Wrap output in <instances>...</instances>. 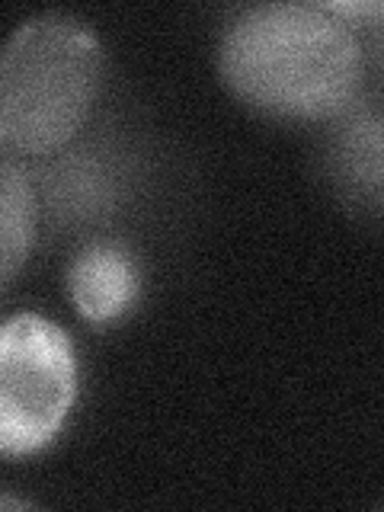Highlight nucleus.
<instances>
[{
    "label": "nucleus",
    "mask_w": 384,
    "mask_h": 512,
    "mask_svg": "<svg viewBox=\"0 0 384 512\" xmlns=\"http://www.w3.org/2000/svg\"><path fill=\"white\" fill-rule=\"evenodd\" d=\"M381 506H384V503H381Z\"/></svg>",
    "instance_id": "nucleus-7"
},
{
    "label": "nucleus",
    "mask_w": 384,
    "mask_h": 512,
    "mask_svg": "<svg viewBox=\"0 0 384 512\" xmlns=\"http://www.w3.org/2000/svg\"><path fill=\"white\" fill-rule=\"evenodd\" d=\"M362 71V39L327 4H256L234 13L218 39L221 84L272 119L340 116Z\"/></svg>",
    "instance_id": "nucleus-1"
},
{
    "label": "nucleus",
    "mask_w": 384,
    "mask_h": 512,
    "mask_svg": "<svg viewBox=\"0 0 384 512\" xmlns=\"http://www.w3.org/2000/svg\"><path fill=\"white\" fill-rule=\"evenodd\" d=\"M103 80V45L68 13L13 29L0 55V141L16 154H52L84 128Z\"/></svg>",
    "instance_id": "nucleus-2"
},
{
    "label": "nucleus",
    "mask_w": 384,
    "mask_h": 512,
    "mask_svg": "<svg viewBox=\"0 0 384 512\" xmlns=\"http://www.w3.org/2000/svg\"><path fill=\"white\" fill-rule=\"evenodd\" d=\"M36 189L29 176L13 160L0 167V279L13 282L16 269L29 260V250L36 244Z\"/></svg>",
    "instance_id": "nucleus-5"
},
{
    "label": "nucleus",
    "mask_w": 384,
    "mask_h": 512,
    "mask_svg": "<svg viewBox=\"0 0 384 512\" xmlns=\"http://www.w3.org/2000/svg\"><path fill=\"white\" fill-rule=\"evenodd\" d=\"M327 7L340 16H359V20H365L368 39H372V52L384 71V0H378V4H365V0H359V4H327Z\"/></svg>",
    "instance_id": "nucleus-6"
},
{
    "label": "nucleus",
    "mask_w": 384,
    "mask_h": 512,
    "mask_svg": "<svg viewBox=\"0 0 384 512\" xmlns=\"http://www.w3.org/2000/svg\"><path fill=\"white\" fill-rule=\"evenodd\" d=\"M64 285L80 314L93 324H106L132 308L138 295V266L119 244H90L71 260Z\"/></svg>",
    "instance_id": "nucleus-4"
},
{
    "label": "nucleus",
    "mask_w": 384,
    "mask_h": 512,
    "mask_svg": "<svg viewBox=\"0 0 384 512\" xmlns=\"http://www.w3.org/2000/svg\"><path fill=\"white\" fill-rule=\"evenodd\" d=\"M77 394L68 333L42 314H13L0 330V452L32 455L58 436Z\"/></svg>",
    "instance_id": "nucleus-3"
}]
</instances>
